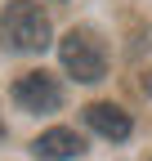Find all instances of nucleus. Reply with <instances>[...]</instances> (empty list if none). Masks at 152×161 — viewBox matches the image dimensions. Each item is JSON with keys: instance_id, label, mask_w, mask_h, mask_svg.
I'll list each match as a JSON object with an SVG mask.
<instances>
[{"instance_id": "nucleus-1", "label": "nucleus", "mask_w": 152, "mask_h": 161, "mask_svg": "<svg viewBox=\"0 0 152 161\" xmlns=\"http://www.w3.org/2000/svg\"><path fill=\"white\" fill-rule=\"evenodd\" d=\"M49 18L41 5H27V0H14V5L0 14V40L14 54H41L49 45Z\"/></svg>"}, {"instance_id": "nucleus-2", "label": "nucleus", "mask_w": 152, "mask_h": 161, "mask_svg": "<svg viewBox=\"0 0 152 161\" xmlns=\"http://www.w3.org/2000/svg\"><path fill=\"white\" fill-rule=\"evenodd\" d=\"M58 54H63V67L76 76V80H103L107 72V45L99 40L94 27H72L63 40H58Z\"/></svg>"}, {"instance_id": "nucleus-3", "label": "nucleus", "mask_w": 152, "mask_h": 161, "mask_svg": "<svg viewBox=\"0 0 152 161\" xmlns=\"http://www.w3.org/2000/svg\"><path fill=\"white\" fill-rule=\"evenodd\" d=\"M14 103L27 108V112H58L63 85H58V76H49V72H23L14 80Z\"/></svg>"}, {"instance_id": "nucleus-4", "label": "nucleus", "mask_w": 152, "mask_h": 161, "mask_svg": "<svg viewBox=\"0 0 152 161\" xmlns=\"http://www.w3.org/2000/svg\"><path fill=\"white\" fill-rule=\"evenodd\" d=\"M85 125L94 130V134H103V139H112V143H121V139H130V112L125 108H117V103H90L85 108Z\"/></svg>"}, {"instance_id": "nucleus-5", "label": "nucleus", "mask_w": 152, "mask_h": 161, "mask_svg": "<svg viewBox=\"0 0 152 161\" xmlns=\"http://www.w3.org/2000/svg\"><path fill=\"white\" fill-rule=\"evenodd\" d=\"M31 152L41 157V161H72V157H81L85 152V139L76 134V130H45L41 139L31 143Z\"/></svg>"}, {"instance_id": "nucleus-6", "label": "nucleus", "mask_w": 152, "mask_h": 161, "mask_svg": "<svg viewBox=\"0 0 152 161\" xmlns=\"http://www.w3.org/2000/svg\"><path fill=\"white\" fill-rule=\"evenodd\" d=\"M0 134H5V125H0Z\"/></svg>"}]
</instances>
